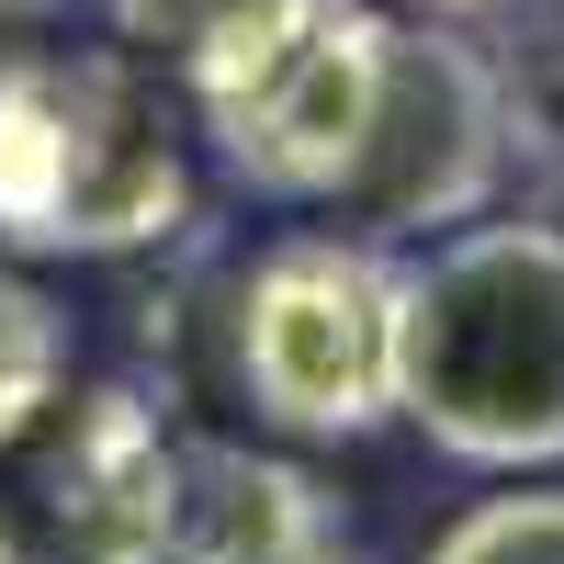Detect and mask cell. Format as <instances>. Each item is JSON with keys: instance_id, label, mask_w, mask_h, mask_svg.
<instances>
[{"instance_id": "obj_1", "label": "cell", "mask_w": 564, "mask_h": 564, "mask_svg": "<svg viewBox=\"0 0 564 564\" xmlns=\"http://www.w3.org/2000/svg\"><path fill=\"white\" fill-rule=\"evenodd\" d=\"M395 417L475 475H553L564 463V226L553 215H475L406 249Z\"/></svg>"}, {"instance_id": "obj_2", "label": "cell", "mask_w": 564, "mask_h": 564, "mask_svg": "<svg viewBox=\"0 0 564 564\" xmlns=\"http://www.w3.org/2000/svg\"><path fill=\"white\" fill-rule=\"evenodd\" d=\"M193 226L181 113L135 45H12L0 57V249L124 260Z\"/></svg>"}, {"instance_id": "obj_3", "label": "cell", "mask_w": 564, "mask_h": 564, "mask_svg": "<svg viewBox=\"0 0 564 564\" xmlns=\"http://www.w3.org/2000/svg\"><path fill=\"white\" fill-rule=\"evenodd\" d=\"M384 45L395 12L372 0H249L181 57V90H193V124L215 135L226 181H249L260 204L327 215L339 181L361 170L372 102H384Z\"/></svg>"}, {"instance_id": "obj_4", "label": "cell", "mask_w": 564, "mask_h": 564, "mask_svg": "<svg viewBox=\"0 0 564 564\" xmlns=\"http://www.w3.org/2000/svg\"><path fill=\"white\" fill-rule=\"evenodd\" d=\"M395 305L406 249L350 238V226L271 238L226 305V361H238L249 417L282 441H372L395 417Z\"/></svg>"}, {"instance_id": "obj_5", "label": "cell", "mask_w": 564, "mask_h": 564, "mask_svg": "<svg viewBox=\"0 0 564 564\" xmlns=\"http://www.w3.org/2000/svg\"><path fill=\"white\" fill-rule=\"evenodd\" d=\"M508 170V90H497V57L452 23H395L384 45V102H372V135H361V170L339 181L327 226L350 238H384V249H430L452 226L497 215Z\"/></svg>"}, {"instance_id": "obj_6", "label": "cell", "mask_w": 564, "mask_h": 564, "mask_svg": "<svg viewBox=\"0 0 564 564\" xmlns=\"http://www.w3.org/2000/svg\"><path fill=\"white\" fill-rule=\"evenodd\" d=\"M34 497L68 564H170V430L148 384H90L45 406Z\"/></svg>"}, {"instance_id": "obj_7", "label": "cell", "mask_w": 564, "mask_h": 564, "mask_svg": "<svg viewBox=\"0 0 564 564\" xmlns=\"http://www.w3.org/2000/svg\"><path fill=\"white\" fill-rule=\"evenodd\" d=\"M170 564H372L350 497L294 452L181 430L170 441Z\"/></svg>"}, {"instance_id": "obj_8", "label": "cell", "mask_w": 564, "mask_h": 564, "mask_svg": "<svg viewBox=\"0 0 564 564\" xmlns=\"http://www.w3.org/2000/svg\"><path fill=\"white\" fill-rule=\"evenodd\" d=\"M57 395H68V305L0 249V452L34 441Z\"/></svg>"}, {"instance_id": "obj_9", "label": "cell", "mask_w": 564, "mask_h": 564, "mask_svg": "<svg viewBox=\"0 0 564 564\" xmlns=\"http://www.w3.org/2000/svg\"><path fill=\"white\" fill-rule=\"evenodd\" d=\"M486 57H497V90H508L520 170H564V0H520L508 45H486Z\"/></svg>"}, {"instance_id": "obj_10", "label": "cell", "mask_w": 564, "mask_h": 564, "mask_svg": "<svg viewBox=\"0 0 564 564\" xmlns=\"http://www.w3.org/2000/svg\"><path fill=\"white\" fill-rule=\"evenodd\" d=\"M417 564H564V486H508L475 497Z\"/></svg>"}, {"instance_id": "obj_11", "label": "cell", "mask_w": 564, "mask_h": 564, "mask_svg": "<svg viewBox=\"0 0 564 564\" xmlns=\"http://www.w3.org/2000/svg\"><path fill=\"white\" fill-rule=\"evenodd\" d=\"M238 12H249V0H102L113 45H135L148 68H181V57H193L215 23H238Z\"/></svg>"}, {"instance_id": "obj_12", "label": "cell", "mask_w": 564, "mask_h": 564, "mask_svg": "<svg viewBox=\"0 0 564 564\" xmlns=\"http://www.w3.org/2000/svg\"><path fill=\"white\" fill-rule=\"evenodd\" d=\"M417 23H497V12H520V0H406Z\"/></svg>"}, {"instance_id": "obj_13", "label": "cell", "mask_w": 564, "mask_h": 564, "mask_svg": "<svg viewBox=\"0 0 564 564\" xmlns=\"http://www.w3.org/2000/svg\"><path fill=\"white\" fill-rule=\"evenodd\" d=\"M542 215H553V226H564V170H542Z\"/></svg>"}, {"instance_id": "obj_14", "label": "cell", "mask_w": 564, "mask_h": 564, "mask_svg": "<svg viewBox=\"0 0 564 564\" xmlns=\"http://www.w3.org/2000/svg\"><path fill=\"white\" fill-rule=\"evenodd\" d=\"M23 12H45V0H0V34H12V23H23Z\"/></svg>"}, {"instance_id": "obj_15", "label": "cell", "mask_w": 564, "mask_h": 564, "mask_svg": "<svg viewBox=\"0 0 564 564\" xmlns=\"http://www.w3.org/2000/svg\"><path fill=\"white\" fill-rule=\"evenodd\" d=\"M0 564H23V553H12V531H0Z\"/></svg>"}]
</instances>
